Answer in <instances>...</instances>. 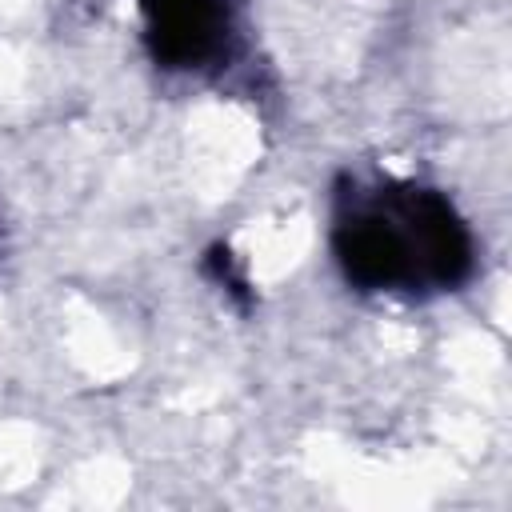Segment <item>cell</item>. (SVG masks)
Here are the masks:
<instances>
[{"instance_id": "cell-1", "label": "cell", "mask_w": 512, "mask_h": 512, "mask_svg": "<svg viewBox=\"0 0 512 512\" xmlns=\"http://www.w3.org/2000/svg\"><path fill=\"white\" fill-rule=\"evenodd\" d=\"M332 256L360 292L460 288L476 252L464 216L448 196L420 184L348 188L336 204Z\"/></svg>"}, {"instance_id": "cell-2", "label": "cell", "mask_w": 512, "mask_h": 512, "mask_svg": "<svg viewBox=\"0 0 512 512\" xmlns=\"http://www.w3.org/2000/svg\"><path fill=\"white\" fill-rule=\"evenodd\" d=\"M144 44L168 72H192L228 52L232 8L228 0H140Z\"/></svg>"}, {"instance_id": "cell-3", "label": "cell", "mask_w": 512, "mask_h": 512, "mask_svg": "<svg viewBox=\"0 0 512 512\" xmlns=\"http://www.w3.org/2000/svg\"><path fill=\"white\" fill-rule=\"evenodd\" d=\"M204 276L212 280V284H220L240 308H248L252 304V288H248V276H244V268L236 264V256L224 248V244H212L208 252H204Z\"/></svg>"}]
</instances>
